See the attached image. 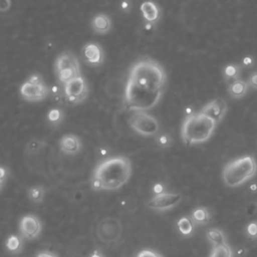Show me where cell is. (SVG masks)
<instances>
[{
  "label": "cell",
  "instance_id": "6da1fadb",
  "mask_svg": "<svg viewBox=\"0 0 257 257\" xmlns=\"http://www.w3.org/2000/svg\"><path fill=\"white\" fill-rule=\"evenodd\" d=\"M167 84V73L155 59L143 57L130 67L123 91L125 107L132 111H147L161 100Z\"/></svg>",
  "mask_w": 257,
  "mask_h": 257
},
{
  "label": "cell",
  "instance_id": "7a4b0ae2",
  "mask_svg": "<svg viewBox=\"0 0 257 257\" xmlns=\"http://www.w3.org/2000/svg\"><path fill=\"white\" fill-rule=\"evenodd\" d=\"M133 173L131 160L125 156H112L101 160L92 173L91 185L96 190L114 191L124 186Z\"/></svg>",
  "mask_w": 257,
  "mask_h": 257
},
{
  "label": "cell",
  "instance_id": "3957f363",
  "mask_svg": "<svg viewBox=\"0 0 257 257\" xmlns=\"http://www.w3.org/2000/svg\"><path fill=\"white\" fill-rule=\"evenodd\" d=\"M217 122L202 111L187 115L182 123L181 137L186 145L207 142L216 128Z\"/></svg>",
  "mask_w": 257,
  "mask_h": 257
},
{
  "label": "cell",
  "instance_id": "277c9868",
  "mask_svg": "<svg viewBox=\"0 0 257 257\" xmlns=\"http://www.w3.org/2000/svg\"><path fill=\"white\" fill-rule=\"evenodd\" d=\"M257 173V162L252 156H243L229 162L222 171V178L228 187L235 188L244 184Z\"/></svg>",
  "mask_w": 257,
  "mask_h": 257
},
{
  "label": "cell",
  "instance_id": "5b68a950",
  "mask_svg": "<svg viewBox=\"0 0 257 257\" xmlns=\"http://www.w3.org/2000/svg\"><path fill=\"white\" fill-rule=\"evenodd\" d=\"M54 72L57 80L62 84L80 76V64L75 54L71 51L61 52L54 61Z\"/></svg>",
  "mask_w": 257,
  "mask_h": 257
},
{
  "label": "cell",
  "instance_id": "8992f818",
  "mask_svg": "<svg viewBox=\"0 0 257 257\" xmlns=\"http://www.w3.org/2000/svg\"><path fill=\"white\" fill-rule=\"evenodd\" d=\"M123 233V227L119 219L113 216L101 218L95 227L97 239L104 244H113L120 240Z\"/></svg>",
  "mask_w": 257,
  "mask_h": 257
},
{
  "label": "cell",
  "instance_id": "52a82bcc",
  "mask_svg": "<svg viewBox=\"0 0 257 257\" xmlns=\"http://www.w3.org/2000/svg\"><path fill=\"white\" fill-rule=\"evenodd\" d=\"M19 92L23 99L36 102L45 99L49 93V89L42 76L38 73H33L22 82Z\"/></svg>",
  "mask_w": 257,
  "mask_h": 257
},
{
  "label": "cell",
  "instance_id": "ba28073f",
  "mask_svg": "<svg viewBox=\"0 0 257 257\" xmlns=\"http://www.w3.org/2000/svg\"><path fill=\"white\" fill-rule=\"evenodd\" d=\"M127 122L138 135L144 137L155 136L160 130L158 119L147 111H134Z\"/></svg>",
  "mask_w": 257,
  "mask_h": 257
},
{
  "label": "cell",
  "instance_id": "9c48e42d",
  "mask_svg": "<svg viewBox=\"0 0 257 257\" xmlns=\"http://www.w3.org/2000/svg\"><path fill=\"white\" fill-rule=\"evenodd\" d=\"M66 99L72 104L83 102L88 95V86L82 75L77 76L63 84Z\"/></svg>",
  "mask_w": 257,
  "mask_h": 257
},
{
  "label": "cell",
  "instance_id": "30bf717a",
  "mask_svg": "<svg viewBox=\"0 0 257 257\" xmlns=\"http://www.w3.org/2000/svg\"><path fill=\"white\" fill-rule=\"evenodd\" d=\"M182 200V195L180 193H171V192H162L156 194L149 202V208L158 211L170 210L176 207Z\"/></svg>",
  "mask_w": 257,
  "mask_h": 257
},
{
  "label": "cell",
  "instance_id": "8fae6325",
  "mask_svg": "<svg viewBox=\"0 0 257 257\" xmlns=\"http://www.w3.org/2000/svg\"><path fill=\"white\" fill-rule=\"evenodd\" d=\"M42 226L39 219L32 214L24 215L19 223V230L21 235L29 240L36 238L41 232Z\"/></svg>",
  "mask_w": 257,
  "mask_h": 257
},
{
  "label": "cell",
  "instance_id": "7c38bea8",
  "mask_svg": "<svg viewBox=\"0 0 257 257\" xmlns=\"http://www.w3.org/2000/svg\"><path fill=\"white\" fill-rule=\"evenodd\" d=\"M82 55L84 60L93 66L100 65L104 59L103 50L96 42H87L82 47Z\"/></svg>",
  "mask_w": 257,
  "mask_h": 257
},
{
  "label": "cell",
  "instance_id": "4fadbf2b",
  "mask_svg": "<svg viewBox=\"0 0 257 257\" xmlns=\"http://www.w3.org/2000/svg\"><path fill=\"white\" fill-rule=\"evenodd\" d=\"M227 110V104L225 100L222 98H216L208 102L206 105L203 106L201 111L214 119L216 122H219L225 115Z\"/></svg>",
  "mask_w": 257,
  "mask_h": 257
},
{
  "label": "cell",
  "instance_id": "5bb4252c",
  "mask_svg": "<svg viewBox=\"0 0 257 257\" xmlns=\"http://www.w3.org/2000/svg\"><path fill=\"white\" fill-rule=\"evenodd\" d=\"M140 10L144 20L148 24L153 25L159 21L161 16V10L154 1H151V0L144 1L140 6Z\"/></svg>",
  "mask_w": 257,
  "mask_h": 257
},
{
  "label": "cell",
  "instance_id": "9a60e30c",
  "mask_svg": "<svg viewBox=\"0 0 257 257\" xmlns=\"http://www.w3.org/2000/svg\"><path fill=\"white\" fill-rule=\"evenodd\" d=\"M59 148L66 155H75L81 150V142L77 136L66 134L59 140Z\"/></svg>",
  "mask_w": 257,
  "mask_h": 257
},
{
  "label": "cell",
  "instance_id": "2e32d148",
  "mask_svg": "<svg viewBox=\"0 0 257 257\" xmlns=\"http://www.w3.org/2000/svg\"><path fill=\"white\" fill-rule=\"evenodd\" d=\"M91 28L98 34H106L111 28V20L108 15L98 13L91 19Z\"/></svg>",
  "mask_w": 257,
  "mask_h": 257
},
{
  "label": "cell",
  "instance_id": "e0dca14e",
  "mask_svg": "<svg viewBox=\"0 0 257 257\" xmlns=\"http://www.w3.org/2000/svg\"><path fill=\"white\" fill-rule=\"evenodd\" d=\"M248 82L243 79H237L228 85V92L229 95L233 98H240L244 96L248 89Z\"/></svg>",
  "mask_w": 257,
  "mask_h": 257
},
{
  "label": "cell",
  "instance_id": "ac0fdd59",
  "mask_svg": "<svg viewBox=\"0 0 257 257\" xmlns=\"http://www.w3.org/2000/svg\"><path fill=\"white\" fill-rule=\"evenodd\" d=\"M191 219L195 224L204 225V224H207L210 221L211 215H210V212L207 208L198 207L192 212Z\"/></svg>",
  "mask_w": 257,
  "mask_h": 257
},
{
  "label": "cell",
  "instance_id": "d6986e66",
  "mask_svg": "<svg viewBox=\"0 0 257 257\" xmlns=\"http://www.w3.org/2000/svg\"><path fill=\"white\" fill-rule=\"evenodd\" d=\"M241 74V66L239 64H228L224 67L223 70V76L227 82H233L237 79H239Z\"/></svg>",
  "mask_w": 257,
  "mask_h": 257
},
{
  "label": "cell",
  "instance_id": "ffe728a7",
  "mask_svg": "<svg viewBox=\"0 0 257 257\" xmlns=\"http://www.w3.org/2000/svg\"><path fill=\"white\" fill-rule=\"evenodd\" d=\"M206 235H207L208 240L213 244V247L226 243L224 234L222 233L221 230H219L217 228H211V229L207 230Z\"/></svg>",
  "mask_w": 257,
  "mask_h": 257
},
{
  "label": "cell",
  "instance_id": "44dd1931",
  "mask_svg": "<svg viewBox=\"0 0 257 257\" xmlns=\"http://www.w3.org/2000/svg\"><path fill=\"white\" fill-rule=\"evenodd\" d=\"M177 227H178L179 231L181 232V234H183L185 236H188L194 230V222L192 221L191 217L185 216V217H182L178 220Z\"/></svg>",
  "mask_w": 257,
  "mask_h": 257
},
{
  "label": "cell",
  "instance_id": "7402d4cb",
  "mask_svg": "<svg viewBox=\"0 0 257 257\" xmlns=\"http://www.w3.org/2000/svg\"><path fill=\"white\" fill-rule=\"evenodd\" d=\"M210 257H232V250L227 243L219 246H214Z\"/></svg>",
  "mask_w": 257,
  "mask_h": 257
},
{
  "label": "cell",
  "instance_id": "603a6c76",
  "mask_svg": "<svg viewBox=\"0 0 257 257\" xmlns=\"http://www.w3.org/2000/svg\"><path fill=\"white\" fill-rule=\"evenodd\" d=\"M44 189L41 186H35L29 189L28 198L33 203H40L44 199Z\"/></svg>",
  "mask_w": 257,
  "mask_h": 257
},
{
  "label": "cell",
  "instance_id": "cb8c5ba5",
  "mask_svg": "<svg viewBox=\"0 0 257 257\" xmlns=\"http://www.w3.org/2000/svg\"><path fill=\"white\" fill-rule=\"evenodd\" d=\"M21 247V239L16 235H11L6 240V248L10 252H17Z\"/></svg>",
  "mask_w": 257,
  "mask_h": 257
},
{
  "label": "cell",
  "instance_id": "d4e9b609",
  "mask_svg": "<svg viewBox=\"0 0 257 257\" xmlns=\"http://www.w3.org/2000/svg\"><path fill=\"white\" fill-rule=\"evenodd\" d=\"M136 257H163L160 253L151 250V249H143L141 250Z\"/></svg>",
  "mask_w": 257,
  "mask_h": 257
},
{
  "label": "cell",
  "instance_id": "484cf974",
  "mask_svg": "<svg viewBox=\"0 0 257 257\" xmlns=\"http://www.w3.org/2000/svg\"><path fill=\"white\" fill-rule=\"evenodd\" d=\"M247 234L252 239H257V222L253 221L247 226Z\"/></svg>",
  "mask_w": 257,
  "mask_h": 257
},
{
  "label": "cell",
  "instance_id": "4316f807",
  "mask_svg": "<svg viewBox=\"0 0 257 257\" xmlns=\"http://www.w3.org/2000/svg\"><path fill=\"white\" fill-rule=\"evenodd\" d=\"M11 0H0V12H6L11 8Z\"/></svg>",
  "mask_w": 257,
  "mask_h": 257
},
{
  "label": "cell",
  "instance_id": "83f0119b",
  "mask_svg": "<svg viewBox=\"0 0 257 257\" xmlns=\"http://www.w3.org/2000/svg\"><path fill=\"white\" fill-rule=\"evenodd\" d=\"M248 85L257 89V71L256 72H253L250 76H249V79H248Z\"/></svg>",
  "mask_w": 257,
  "mask_h": 257
},
{
  "label": "cell",
  "instance_id": "f1b7e54d",
  "mask_svg": "<svg viewBox=\"0 0 257 257\" xmlns=\"http://www.w3.org/2000/svg\"><path fill=\"white\" fill-rule=\"evenodd\" d=\"M48 118L51 120V121H56V120H59L60 119V111L58 109H53L50 111L49 115H48Z\"/></svg>",
  "mask_w": 257,
  "mask_h": 257
},
{
  "label": "cell",
  "instance_id": "f546056e",
  "mask_svg": "<svg viewBox=\"0 0 257 257\" xmlns=\"http://www.w3.org/2000/svg\"><path fill=\"white\" fill-rule=\"evenodd\" d=\"M253 62H254V60L251 56H246V57L243 58V64L245 66H250V65H252Z\"/></svg>",
  "mask_w": 257,
  "mask_h": 257
},
{
  "label": "cell",
  "instance_id": "4dcf8cb0",
  "mask_svg": "<svg viewBox=\"0 0 257 257\" xmlns=\"http://www.w3.org/2000/svg\"><path fill=\"white\" fill-rule=\"evenodd\" d=\"M6 178V170L2 167H0V185H2Z\"/></svg>",
  "mask_w": 257,
  "mask_h": 257
},
{
  "label": "cell",
  "instance_id": "1f68e13d",
  "mask_svg": "<svg viewBox=\"0 0 257 257\" xmlns=\"http://www.w3.org/2000/svg\"><path fill=\"white\" fill-rule=\"evenodd\" d=\"M159 142H160V144H161V145H163V146H167V145L170 143V140H169V138H168L167 136H162V137H160Z\"/></svg>",
  "mask_w": 257,
  "mask_h": 257
},
{
  "label": "cell",
  "instance_id": "d6a6232c",
  "mask_svg": "<svg viewBox=\"0 0 257 257\" xmlns=\"http://www.w3.org/2000/svg\"><path fill=\"white\" fill-rule=\"evenodd\" d=\"M37 257H56V256L50 252H40L38 253Z\"/></svg>",
  "mask_w": 257,
  "mask_h": 257
},
{
  "label": "cell",
  "instance_id": "836d02e7",
  "mask_svg": "<svg viewBox=\"0 0 257 257\" xmlns=\"http://www.w3.org/2000/svg\"><path fill=\"white\" fill-rule=\"evenodd\" d=\"M89 257H104L100 252H98V251H94V252H92L91 254H90V256Z\"/></svg>",
  "mask_w": 257,
  "mask_h": 257
},
{
  "label": "cell",
  "instance_id": "e575fe53",
  "mask_svg": "<svg viewBox=\"0 0 257 257\" xmlns=\"http://www.w3.org/2000/svg\"><path fill=\"white\" fill-rule=\"evenodd\" d=\"M1 186H2V185H0V188H1Z\"/></svg>",
  "mask_w": 257,
  "mask_h": 257
}]
</instances>
